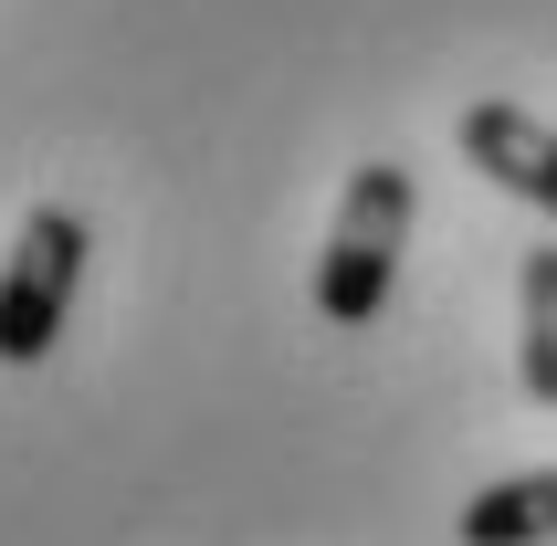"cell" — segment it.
I'll return each mask as SVG.
<instances>
[{"instance_id":"6da1fadb","label":"cell","mask_w":557,"mask_h":546,"mask_svg":"<svg viewBox=\"0 0 557 546\" xmlns=\"http://www.w3.org/2000/svg\"><path fill=\"white\" fill-rule=\"evenodd\" d=\"M410 211H421V189H410L400 158H369V169L347 179L337 221H326V252H315V315H326V326H379V305L400 284Z\"/></svg>"},{"instance_id":"5b68a950","label":"cell","mask_w":557,"mask_h":546,"mask_svg":"<svg viewBox=\"0 0 557 546\" xmlns=\"http://www.w3.org/2000/svg\"><path fill=\"white\" fill-rule=\"evenodd\" d=\"M516 305H527V347H516V379H527L536 410H557V243H536L516 263Z\"/></svg>"},{"instance_id":"7a4b0ae2","label":"cell","mask_w":557,"mask_h":546,"mask_svg":"<svg viewBox=\"0 0 557 546\" xmlns=\"http://www.w3.org/2000/svg\"><path fill=\"white\" fill-rule=\"evenodd\" d=\"M74 284H85V221L74 211H32L11 232V263H0V368H42L53 358L63 315H74Z\"/></svg>"},{"instance_id":"3957f363","label":"cell","mask_w":557,"mask_h":546,"mask_svg":"<svg viewBox=\"0 0 557 546\" xmlns=\"http://www.w3.org/2000/svg\"><path fill=\"white\" fill-rule=\"evenodd\" d=\"M453 137H463V158L505 189V200H527V211L557 221V126H536L527 106H463Z\"/></svg>"},{"instance_id":"277c9868","label":"cell","mask_w":557,"mask_h":546,"mask_svg":"<svg viewBox=\"0 0 557 546\" xmlns=\"http://www.w3.org/2000/svg\"><path fill=\"white\" fill-rule=\"evenodd\" d=\"M557 536V462L547 473H505L463 505V546H547Z\"/></svg>"}]
</instances>
